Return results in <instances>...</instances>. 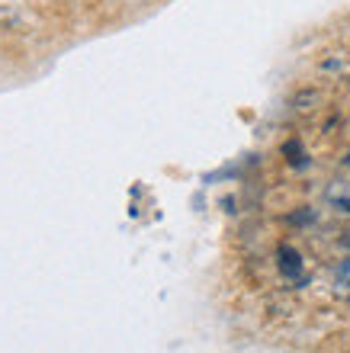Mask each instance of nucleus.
I'll use <instances>...</instances> for the list:
<instances>
[{
  "label": "nucleus",
  "mask_w": 350,
  "mask_h": 353,
  "mask_svg": "<svg viewBox=\"0 0 350 353\" xmlns=\"http://www.w3.org/2000/svg\"><path fill=\"white\" fill-rule=\"evenodd\" d=\"M283 273H289V276L299 273V254L295 251H283Z\"/></svg>",
  "instance_id": "f257e3e1"
},
{
  "label": "nucleus",
  "mask_w": 350,
  "mask_h": 353,
  "mask_svg": "<svg viewBox=\"0 0 350 353\" xmlns=\"http://www.w3.org/2000/svg\"><path fill=\"white\" fill-rule=\"evenodd\" d=\"M338 279H341L344 286H350V257H347V261L338 263Z\"/></svg>",
  "instance_id": "f03ea898"
}]
</instances>
